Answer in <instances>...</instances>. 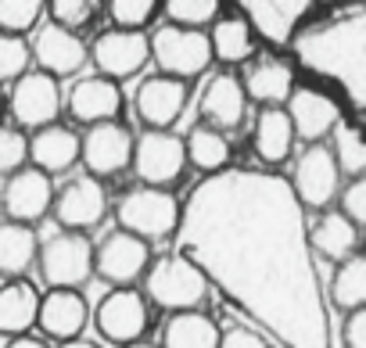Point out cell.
<instances>
[{
  "label": "cell",
  "instance_id": "obj_1",
  "mask_svg": "<svg viewBox=\"0 0 366 348\" xmlns=\"http://www.w3.org/2000/svg\"><path fill=\"white\" fill-rule=\"evenodd\" d=\"M172 241L273 344L327 348L334 341L305 205L269 165L205 172L183 198Z\"/></svg>",
  "mask_w": 366,
  "mask_h": 348
},
{
  "label": "cell",
  "instance_id": "obj_2",
  "mask_svg": "<svg viewBox=\"0 0 366 348\" xmlns=\"http://www.w3.org/2000/svg\"><path fill=\"white\" fill-rule=\"evenodd\" d=\"M287 47L302 69L334 83L352 108L366 111V0H348L305 19Z\"/></svg>",
  "mask_w": 366,
  "mask_h": 348
},
{
  "label": "cell",
  "instance_id": "obj_3",
  "mask_svg": "<svg viewBox=\"0 0 366 348\" xmlns=\"http://www.w3.org/2000/svg\"><path fill=\"white\" fill-rule=\"evenodd\" d=\"M209 277L183 255V252H169L162 259H151L147 273H144V294L147 302H154L158 309L172 312V309H194L205 302L209 294Z\"/></svg>",
  "mask_w": 366,
  "mask_h": 348
},
{
  "label": "cell",
  "instance_id": "obj_4",
  "mask_svg": "<svg viewBox=\"0 0 366 348\" xmlns=\"http://www.w3.org/2000/svg\"><path fill=\"white\" fill-rule=\"evenodd\" d=\"M179 212H183V202L176 194H169L165 187L144 184V187H133L119 198L115 223L154 244V241H172L176 237Z\"/></svg>",
  "mask_w": 366,
  "mask_h": 348
},
{
  "label": "cell",
  "instance_id": "obj_5",
  "mask_svg": "<svg viewBox=\"0 0 366 348\" xmlns=\"http://www.w3.org/2000/svg\"><path fill=\"white\" fill-rule=\"evenodd\" d=\"M36 269L47 287H83L94 277V241L86 237V230L58 227L40 241Z\"/></svg>",
  "mask_w": 366,
  "mask_h": 348
},
{
  "label": "cell",
  "instance_id": "obj_6",
  "mask_svg": "<svg viewBox=\"0 0 366 348\" xmlns=\"http://www.w3.org/2000/svg\"><path fill=\"white\" fill-rule=\"evenodd\" d=\"M151 61L158 65V72H169V76H179V79L202 76L216 61L209 29L176 26V22L158 26L151 33Z\"/></svg>",
  "mask_w": 366,
  "mask_h": 348
},
{
  "label": "cell",
  "instance_id": "obj_7",
  "mask_svg": "<svg viewBox=\"0 0 366 348\" xmlns=\"http://www.w3.org/2000/svg\"><path fill=\"white\" fill-rule=\"evenodd\" d=\"M187 136H179L158 126H147L137 140H133V172L140 184H154V187H169L183 177L187 169Z\"/></svg>",
  "mask_w": 366,
  "mask_h": 348
},
{
  "label": "cell",
  "instance_id": "obj_8",
  "mask_svg": "<svg viewBox=\"0 0 366 348\" xmlns=\"http://www.w3.org/2000/svg\"><path fill=\"white\" fill-rule=\"evenodd\" d=\"M8 108H11L15 126H22V129H40L47 122H58V115L65 108L58 76L47 69H26L19 79H11Z\"/></svg>",
  "mask_w": 366,
  "mask_h": 348
},
{
  "label": "cell",
  "instance_id": "obj_9",
  "mask_svg": "<svg viewBox=\"0 0 366 348\" xmlns=\"http://www.w3.org/2000/svg\"><path fill=\"white\" fill-rule=\"evenodd\" d=\"M147 294L133 284H115L94 309V327L108 344H133L147 330Z\"/></svg>",
  "mask_w": 366,
  "mask_h": 348
},
{
  "label": "cell",
  "instance_id": "obj_10",
  "mask_svg": "<svg viewBox=\"0 0 366 348\" xmlns=\"http://www.w3.org/2000/svg\"><path fill=\"white\" fill-rule=\"evenodd\" d=\"M287 180L305 209H327L341 191V165L334 158V147L323 140L305 144L295 158V169Z\"/></svg>",
  "mask_w": 366,
  "mask_h": 348
},
{
  "label": "cell",
  "instance_id": "obj_11",
  "mask_svg": "<svg viewBox=\"0 0 366 348\" xmlns=\"http://www.w3.org/2000/svg\"><path fill=\"white\" fill-rule=\"evenodd\" d=\"M147 266H151V241H144L133 230L115 227L94 244V277H101L112 287L144 280Z\"/></svg>",
  "mask_w": 366,
  "mask_h": 348
},
{
  "label": "cell",
  "instance_id": "obj_12",
  "mask_svg": "<svg viewBox=\"0 0 366 348\" xmlns=\"http://www.w3.org/2000/svg\"><path fill=\"white\" fill-rule=\"evenodd\" d=\"M133 133L119 122V119H104L86 126V133L79 136V161L86 172L101 180H112L119 172H126L133 165Z\"/></svg>",
  "mask_w": 366,
  "mask_h": 348
},
{
  "label": "cell",
  "instance_id": "obj_13",
  "mask_svg": "<svg viewBox=\"0 0 366 348\" xmlns=\"http://www.w3.org/2000/svg\"><path fill=\"white\" fill-rule=\"evenodd\" d=\"M54 177L44 169H36L33 161H26L22 169L8 172L4 177V187H0V209H4L8 219H19V223H40L51 205H54Z\"/></svg>",
  "mask_w": 366,
  "mask_h": 348
},
{
  "label": "cell",
  "instance_id": "obj_14",
  "mask_svg": "<svg viewBox=\"0 0 366 348\" xmlns=\"http://www.w3.org/2000/svg\"><path fill=\"white\" fill-rule=\"evenodd\" d=\"M90 61L112 79H129L151 61V36L144 29L112 26L90 44Z\"/></svg>",
  "mask_w": 366,
  "mask_h": 348
},
{
  "label": "cell",
  "instance_id": "obj_15",
  "mask_svg": "<svg viewBox=\"0 0 366 348\" xmlns=\"http://www.w3.org/2000/svg\"><path fill=\"white\" fill-rule=\"evenodd\" d=\"M33 61L36 69H47L54 72L58 79H69V76H79L83 65L90 61V44H83L79 29H69L61 22H40L36 33H33Z\"/></svg>",
  "mask_w": 366,
  "mask_h": 348
},
{
  "label": "cell",
  "instance_id": "obj_16",
  "mask_svg": "<svg viewBox=\"0 0 366 348\" xmlns=\"http://www.w3.org/2000/svg\"><path fill=\"white\" fill-rule=\"evenodd\" d=\"M54 223L65 230H94L104 212H108V194L104 184L94 172H83V177H72L65 187L54 191Z\"/></svg>",
  "mask_w": 366,
  "mask_h": 348
},
{
  "label": "cell",
  "instance_id": "obj_17",
  "mask_svg": "<svg viewBox=\"0 0 366 348\" xmlns=\"http://www.w3.org/2000/svg\"><path fill=\"white\" fill-rule=\"evenodd\" d=\"M90 323V305L83 298V287H47L40 294V312H36V330L51 344H69L76 341Z\"/></svg>",
  "mask_w": 366,
  "mask_h": 348
},
{
  "label": "cell",
  "instance_id": "obj_18",
  "mask_svg": "<svg viewBox=\"0 0 366 348\" xmlns=\"http://www.w3.org/2000/svg\"><path fill=\"white\" fill-rule=\"evenodd\" d=\"M191 79H179V76H169V72H158V76H147L137 94H133V108H137V119L144 126H158V129H169L183 119L187 111V90Z\"/></svg>",
  "mask_w": 366,
  "mask_h": 348
},
{
  "label": "cell",
  "instance_id": "obj_19",
  "mask_svg": "<svg viewBox=\"0 0 366 348\" xmlns=\"http://www.w3.org/2000/svg\"><path fill=\"white\" fill-rule=\"evenodd\" d=\"M316 0H237V11L252 22L259 40L284 47L298 33V26L312 15Z\"/></svg>",
  "mask_w": 366,
  "mask_h": 348
},
{
  "label": "cell",
  "instance_id": "obj_20",
  "mask_svg": "<svg viewBox=\"0 0 366 348\" xmlns=\"http://www.w3.org/2000/svg\"><path fill=\"white\" fill-rule=\"evenodd\" d=\"M198 115H202V122H209L223 133L241 129L248 119V90H244L241 76H234V72L212 76L198 97Z\"/></svg>",
  "mask_w": 366,
  "mask_h": 348
},
{
  "label": "cell",
  "instance_id": "obj_21",
  "mask_svg": "<svg viewBox=\"0 0 366 348\" xmlns=\"http://www.w3.org/2000/svg\"><path fill=\"white\" fill-rule=\"evenodd\" d=\"M65 108L69 115L79 122V126H94V122H104V119H119L122 111V90H119V79L97 72V76H79L69 94H65Z\"/></svg>",
  "mask_w": 366,
  "mask_h": 348
},
{
  "label": "cell",
  "instance_id": "obj_22",
  "mask_svg": "<svg viewBox=\"0 0 366 348\" xmlns=\"http://www.w3.org/2000/svg\"><path fill=\"white\" fill-rule=\"evenodd\" d=\"M291 122H295V133L302 144H316V140H327L334 133V126L341 122V108L330 94L316 90V86H295L291 97L284 101Z\"/></svg>",
  "mask_w": 366,
  "mask_h": 348
},
{
  "label": "cell",
  "instance_id": "obj_23",
  "mask_svg": "<svg viewBox=\"0 0 366 348\" xmlns=\"http://www.w3.org/2000/svg\"><path fill=\"white\" fill-rule=\"evenodd\" d=\"M295 144H298V133H295L287 108L284 104H262V111L255 115V133H252L255 158L262 165H280V161L291 158Z\"/></svg>",
  "mask_w": 366,
  "mask_h": 348
},
{
  "label": "cell",
  "instance_id": "obj_24",
  "mask_svg": "<svg viewBox=\"0 0 366 348\" xmlns=\"http://www.w3.org/2000/svg\"><path fill=\"white\" fill-rule=\"evenodd\" d=\"M29 161L51 177H65V172L79 161V133L61 126V122H47L40 129H33L29 136Z\"/></svg>",
  "mask_w": 366,
  "mask_h": 348
},
{
  "label": "cell",
  "instance_id": "obj_25",
  "mask_svg": "<svg viewBox=\"0 0 366 348\" xmlns=\"http://www.w3.org/2000/svg\"><path fill=\"white\" fill-rule=\"evenodd\" d=\"M40 291L26 277H4L0 284V337L11 341L26 330H36Z\"/></svg>",
  "mask_w": 366,
  "mask_h": 348
},
{
  "label": "cell",
  "instance_id": "obj_26",
  "mask_svg": "<svg viewBox=\"0 0 366 348\" xmlns=\"http://www.w3.org/2000/svg\"><path fill=\"white\" fill-rule=\"evenodd\" d=\"M244 90H248V101L255 104H284L295 90V69L280 58H248L244 61Z\"/></svg>",
  "mask_w": 366,
  "mask_h": 348
},
{
  "label": "cell",
  "instance_id": "obj_27",
  "mask_svg": "<svg viewBox=\"0 0 366 348\" xmlns=\"http://www.w3.org/2000/svg\"><path fill=\"white\" fill-rule=\"evenodd\" d=\"M223 330L209 312L194 309H172L162 323V344L169 348H219Z\"/></svg>",
  "mask_w": 366,
  "mask_h": 348
},
{
  "label": "cell",
  "instance_id": "obj_28",
  "mask_svg": "<svg viewBox=\"0 0 366 348\" xmlns=\"http://www.w3.org/2000/svg\"><path fill=\"white\" fill-rule=\"evenodd\" d=\"M309 244L320 259L337 266L341 259L359 252V223L348 212H327L309 227Z\"/></svg>",
  "mask_w": 366,
  "mask_h": 348
},
{
  "label": "cell",
  "instance_id": "obj_29",
  "mask_svg": "<svg viewBox=\"0 0 366 348\" xmlns=\"http://www.w3.org/2000/svg\"><path fill=\"white\" fill-rule=\"evenodd\" d=\"M209 40H212V58L219 65H244L248 58H255L259 33L244 15H219L209 26Z\"/></svg>",
  "mask_w": 366,
  "mask_h": 348
},
{
  "label": "cell",
  "instance_id": "obj_30",
  "mask_svg": "<svg viewBox=\"0 0 366 348\" xmlns=\"http://www.w3.org/2000/svg\"><path fill=\"white\" fill-rule=\"evenodd\" d=\"M40 255V237L33 223L8 219L0 223V277H26L36 266Z\"/></svg>",
  "mask_w": 366,
  "mask_h": 348
},
{
  "label": "cell",
  "instance_id": "obj_31",
  "mask_svg": "<svg viewBox=\"0 0 366 348\" xmlns=\"http://www.w3.org/2000/svg\"><path fill=\"white\" fill-rule=\"evenodd\" d=\"M187 161L194 169H202V172L227 169L230 165V140H227V133L209 126V122H198L187 133Z\"/></svg>",
  "mask_w": 366,
  "mask_h": 348
},
{
  "label": "cell",
  "instance_id": "obj_32",
  "mask_svg": "<svg viewBox=\"0 0 366 348\" xmlns=\"http://www.w3.org/2000/svg\"><path fill=\"white\" fill-rule=\"evenodd\" d=\"M330 302L337 309H359L366 305V255H348L337 262L334 280H330Z\"/></svg>",
  "mask_w": 366,
  "mask_h": 348
},
{
  "label": "cell",
  "instance_id": "obj_33",
  "mask_svg": "<svg viewBox=\"0 0 366 348\" xmlns=\"http://www.w3.org/2000/svg\"><path fill=\"white\" fill-rule=\"evenodd\" d=\"M330 147H334V158H337L345 177H359V172H366V136L355 126H348L345 119L334 126Z\"/></svg>",
  "mask_w": 366,
  "mask_h": 348
},
{
  "label": "cell",
  "instance_id": "obj_34",
  "mask_svg": "<svg viewBox=\"0 0 366 348\" xmlns=\"http://www.w3.org/2000/svg\"><path fill=\"white\" fill-rule=\"evenodd\" d=\"M162 15L176 26L209 29L219 19V0H162Z\"/></svg>",
  "mask_w": 366,
  "mask_h": 348
},
{
  "label": "cell",
  "instance_id": "obj_35",
  "mask_svg": "<svg viewBox=\"0 0 366 348\" xmlns=\"http://www.w3.org/2000/svg\"><path fill=\"white\" fill-rule=\"evenodd\" d=\"M47 15V0H0V29L8 33H33Z\"/></svg>",
  "mask_w": 366,
  "mask_h": 348
},
{
  "label": "cell",
  "instance_id": "obj_36",
  "mask_svg": "<svg viewBox=\"0 0 366 348\" xmlns=\"http://www.w3.org/2000/svg\"><path fill=\"white\" fill-rule=\"evenodd\" d=\"M29 65H33V44L22 33L0 29V83L19 79Z\"/></svg>",
  "mask_w": 366,
  "mask_h": 348
},
{
  "label": "cell",
  "instance_id": "obj_37",
  "mask_svg": "<svg viewBox=\"0 0 366 348\" xmlns=\"http://www.w3.org/2000/svg\"><path fill=\"white\" fill-rule=\"evenodd\" d=\"M162 0H108V15L115 26H129V29H147L151 19L158 15Z\"/></svg>",
  "mask_w": 366,
  "mask_h": 348
},
{
  "label": "cell",
  "instance_id": "obj_38",
  "mask_svg": "<svg viewBox=\"0 0 366 348\" xmlns=\"http://www.w3.org/2000/svg\"><path fill=\"white\" fill-rule=\"evenodd\" d=\"M29 161V136L22 126H0V177Z\"/></svg>",
  "mask_w": 366,
  "mask_h": 348
},
{
  "label": "cell",
  "instance_id": "obj_39",
  "mask_svg": "<svg viewBox=\"0 0 366 348\" xmlns=\"http://www.w3.org/2000/svg\"><path fill=\"white\" fill-rule=\"evenodd\" d=\"M101 0H47V11L54 22L69 26V29H83L94 22Z\"/></svg>",
  "mask_w": 366,
  "mask_h": 348
},
{
  "label": "cell",
  "instance_id": "obj_40",
  "mask_svg": "<svg viewBox=\"0 0 366 348\" xmlns=\"http://www.w3.org/2000/svg\"><path fill=\"white\" fill-rule=\"evenodd\" d=\"M223 348H273V337L255 327V323H244V327H227L223 330Z\"/></svg>",
  "mask_w": 366,
  "mask_h": 348
},
{
  "label": "cell",
  "instance_id": "obj_41",
  "mask_svg": "<svg viewBox=\"0 0 366 348\" xmlns=\"http://www.w3.org/2000/svg\"><path fill=\"white\" fill-rule=\"evenodd\" d=\"M341 212H348L359 227H366V172L352 177L348 187H341Z\"/></svg>",
  "mask_w": 366,
  "mask_h": 348
},
{
  "label": "cell",
  "instance_id": "obj_42",
  "mask_svg": "<svg viewBox=\"0 0 366 348\" xmlns=\"http://www.w3.org/2000/svg\"><path fill=\"white\" fill-rule=\"evenodd\" d=\"M341 344L348 348H366V305L348 309L345 323H341Z\"/></svg>",
  "mask_w": 366,
  "mask_h": 348
}]
</instances>
